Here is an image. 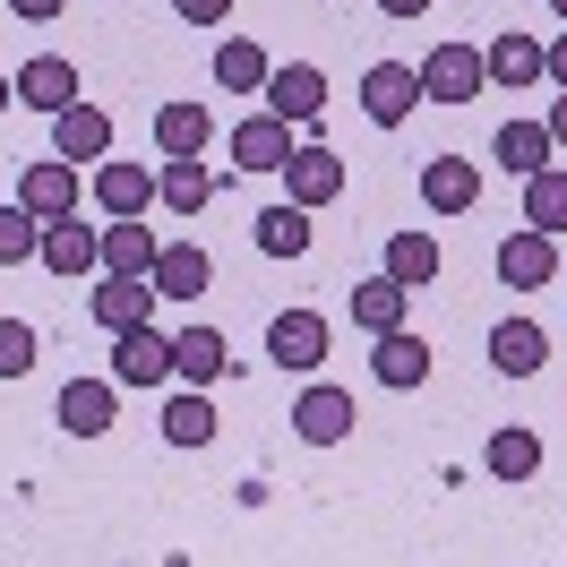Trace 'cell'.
Returning a JSON list of instances; mask_svg holds the SVG:
<instances>
[{"label": "cell", "instance_id": "6da1fadb", "mask_svg": "<svg viewBox=\"0 0 567 567\" xmlns=\"http://www.w3.org/2000/svg\"><path fill=\"white\" fill-rule=\"evenodd\" d=\"M491 86V70H482V43H439L422 61V95L430 104H473Z\"/></svg>", "mask_w": 567, "mask_h": 567}, {"label": "cell", "instance_id": "7a4b0ae2", "mask_svg": "<svg viewBox=\"0 0 567 567\" xmlns=\"http://www.w3.org/2000/svg\"><path fill=\"white\" fill-rule=\"evenodd\" d=\"M164 379H173V336L164 327L112 336V388H164Z\"/></svg>", "mask_w": 567, "mask_h": 567}, {"label": "cell", "instance_id": "3957f363", "mask_svg": "<svg viewBox=\"0 0 567 567\" xmlns=\"http://www.w3.org/2000/svg\"><path fill=\"white\" fill-rule=\"evenodd\" d=\"M155 301H164V292H155V276H104L86 310H95V327H104V336H130V327H155Z\"/></svg>", "mask_w": 567, "mask_h": 567}, {"label": "cell", "instance_id": "277c9868", "mask_svg": "<svg viewBox=\"0 0 567 567\" xmlns=\"http://www.w3.org/2000/svg\"><path fill=\"white\" fill-rule=\"evenodd\" d=\"M413 104H422V70H413V61H379V70L361 78V112H370L379 130H404Z\"/></svg>", "mask_w": 567, "mask_h": 567}, {"label": "cell", "instance_id": "5b68a950", "mask_svg": "<svg viewBox=\"0 0 567 567\" xmlns=\"http://www.w3.org/2000/svg\"><path fill=\"white\" fill-rule=\"evenodd\" d=\"M267 112H276L284 130H310L327 112V70H310V61H284L276 78H267Z\"/></svg>", "mask_w": 567, "mask_h": 567}, {"label": "cell", "instance_id": "8992f818", "mask_svg": "<svg viewBox=\"0 0 567 567\" xmlns=\"http://www.w3.org/2000/svg\"><path fill=\"white\" fill-rule=\"evenodd\" d=\"M52 155H61V164H104L112 155V112L104 104H70V112H52Z\"/></svg>", "mask_w": 567, "mask_h": 567}, {"label": "cell", "instance_id": "52a82bcc", "mask_svg": "<svg viewBox=\"0 0 567 567\" xmlns=\"http://www.w3.org/2000/svg\"><path fill=\"white\" fill-rule=\"evenodd\" d=\"M267 361H276V370H319L327 361V319L319 310H276V319H267Z\"/></svg>", "mask_w": 567, "mask_h": 567}, {"label": "cell", "instance_id": "ba28073f", "mask_svg": "<svg viewBox=\"0 0 567 567\" xmlns=\"http://www.w3.org/2000/svg\"><path fill=\"white\" fill-rule=\"evenodd\" d=\"M498 284H516V292H542V284H559V241L550 233H507L498 241Z\"/></svg>", "mask_w": 567, "mask_h": 567}, {"label": "cell", "instance_id": "9c48e42d", "mask_svg": "<svg viewBox=\"0 0 567 567\" xmlns=\"http://www.w3.org/2000/svg\"><path fill=\"white\" fill-rule=\"evenodd\" d=\"M336 189H344V155H336V146H292V164H284V198L319 215Z\"/></svg>", "mask_w": 567, "mask_h": 567}, {"label": "cell", "instance_id": "30bf717a", "mask_svg": "<svg viewBox=\"0 0 567 567\" xmlns=\"http://www.w3.org/2000/svg\"><path fill=\"white\" fill-rule=\"evenodd\" d=\"M52 276H104V233L95 224H78V215H61V224H43V249H35Z\"/></svg>", "mask_w": 567, "mask_h": 567}, {"label": "cell", "instance_id": "8fae6325", "mask_svg": "<svg viewBox=\"0 0 567 567\" xmlns=\"http://www.w3.org/2000/svg\"><path fill=\"white\" fill-rule=\"evenodd\" d=\"M18 207L43 215V224H61V215H78V173L61 164V155H43V164H27L18 173Z\"/></svg>", "mask_w": 567, "mask_h": 567}, {"label": "cell", "instance_id": "7c38bea8", "mask_svg": "<svg viewBox=\"0 0 567 567\" xmlns=\"http://www.w3.org/2000/svg\"><path fill=\"white\" fill-rule=\"evenodd\" d=\"M353 422H361V413H353V395H344V388H310L301 404H292V430H301L310 447H344Z\"/></svg>", "mask_w": 567, "mask_h": 567}, {"label": "cell", "instance_id": "4fadbf2b", "mask_svg": "<svg viewBox=\"0 0 567 567\" xmlns=\"http://www.w3.org/2000/svg\"><path fill=\"white\" fill-rule=\"evenodd\" d=\"M224 146H233V164H241V173H284V164H292V130H284L276 112H249Z\"/></svg>", "mask_w": 567, "mask_h": 567}, {"label": "cell", "instance_id": "5bb4252c", "mask_svg": "<svg viewBox=\"0 0 567 567\" xmlns=\"http://www.w3.org/2000/svg\"><path fill=\"white\" fill-rule=\"evenodd\" d=\"M155 146H164V164H198L215 146V112L207 104H164L155 112Z\"/></svg>", "mask_w": 567, "mask_h": 567}, {"label": "cell", "instance_id": "9a60e30c", "mask_svg": "<svg viewBox=\"0 0 567 567\" xmlns=\"http://www.w3.org/2000/svg\"><path fill=\"white\" fill-rule=\"evenodd\" d=\"M482 198V164H464V155H430L422 164V207L430 215H464Z\"/></svg>", "mask_w": 567, "mask_h": 567}, {"label": "cell", "instance_id": "2e32d148", "mask_svg": "<svg viewBox=\"0 0 567 567\" xmlns=\"http://www.w3.org/2000/svg\"><path fill=\"white\" fill-rule=\"evenodd\" d=\"M18 104L70 112V104H78V61H61V52H35V61L18 70Z\"/></svg>", "mask_w": 567, "mask_h": 567}, {"label": "cell", "instance_id": "e0dca14e", "mask_svg": "<svg viewBox=\"0 0 567 567\" xmlns=\"http://www.w3.org/2000/svg\"><path fill=\"white\" fill-rule=\"evenodd\" d=\"M542 361H550V336H542L533 319H498L491 327V370L498 379H533Z\"/></svg>", "mask_w": 567, "mask_h": 567}, {"label": "cell", "instance_id": "ac0fdd59", "mask_svg": "<svg viewBox=\"0 0 567 567\" xmlns=\"http://www.w3.org/2000/svg\"><path fill=\"white\" fill-rule=\"evenodd\" d=\"M550 155H559V146H550V130H542V121H507V130L491 138V164H498V173H516V181L550 173Z\"/></svg>", "mask_w": 567, "mask_h": 567}, {"label": "cell", "instance_id": "d6986e66", "mask_svg": "<svg viewBox=\"0 0 567 567\" xmlns=\"http://www.w3.org/2000/svg\"><path fill=\"white\" fill-rule=\"evenodd\" d=\"M207 276H215V258L198 241H164L155 249V292H164V301H198Z\"/></svg>", "mask_w": 567, "mask_h": 567}, {"label": "cell", "instance_id": "ffe728a7", "mask_svg": "<svg viewBox=\"0 0 567 567\" xmlns=\"http://www.w3.org/2000/svg\"><path fill=\"white\" fill-rule=\"evenodd\" d=\"M155 233H146V215H112L104 224V276H155Z\"/></svg>", "mask_w": 567, "mask_h": 567}, {"label": "cell", "instance_id": "44dd1931", "mask_svg": "<svg viewBox=\"0 0 567 567\" xmlns=\"http://www.w3.org/2000/svg\"><path fill=\"white\" fill-rule=\"evenodd\" d=\"M95 207L104 215H146L155 207V173H146V164H95Z\"/></svg>", "mask_w": 567, "mask_h": 567}, {"label": "cell", "instance_id": "7402d4cb", "mask_svg": "<svg viewBox=\"0 0 567 567\" xmlns=\"http://www.w3.org/2000/svg\"><path fill=\"white\" fill-rule=\"evenodd\" d=\"M370 379H379V388H422V379H430V344L413 336V327L379 336V353H370Z\"/></svg>", "mask_w": 567, "mask_h": 567}, {"label": "cell", "instance_id": "603a6c76", "mask_svg": "<svg viewBox=\"0 0 567 567\" xmlns=\"http://www.w3.org/2000/svg\"><path fill=\"white\" fill-rule=\"evenodd\" d=\"M112 379H70V388H61V430H70V439H104L112 430Z\"/></svg>", "mask_w": 567, "mask_h": 567}, {"label": "cell", "instance_id": "cb8c5ba5", "mask_svg": "<svg viewBox=\"0 0 567 567\" xmlns=\"http://www.w3.org/2000/svg\"><path fill=\"white\" fill-rule=\"evenodd\" d=\"M482 464H491V482H533V473H542V439H533L525 422H507V430H491Z\"/></svg>", "mask_w": 567, "mask_h": 567}, {"label": "cell", "instance_id": "d4e9b609", "mask_svg": "<svg viewBox=\"0 0 567 567\" xmlns=\"http://www.w3.org/2000/svg\"><path fill=\"white\" fill-rule=\"evenodd\" d=\"M173 379H189V388H215V379H224V336H215V327H181L173 336Z\"/></svg>", "mask_w": 567, "mask_h": 567}, {"label": "cell", "instance_id": "484cf974", "mask_svg": "<svg viewBox=\"0 0 567 567\" xmlns=\"http://www.w3.org/2000/svg\"><path fill=\"white\" fill-rule=\"evenodd\" d=\"M482 70H491V86H542V35H498Z\"/></svg>", "mask_w": 567, "mask_h": 567}, {"label": "cell", "instance_id": "4316f807", "mask_svg": "<svg viewBox=\"0 0 567 567\" xmlns=\"http://www.w3.org/2000/svg\"><path fill=\"white\" fill-rule=\"evenodd\" d=\"M267 78H276V61H267L249 35H233L215 52V86H233V95H267Z\"/></svg>", "mask_w": 567, "mask_h": 567}, {"label": "cell", "instance_id": "83f0119b", "mask_svg": "<svg viewBox=\"0 0 567 567\" xmlns=\"http://www.w3.org/2000/svg\"><path fill=\"white\" fill-rule=\"evenodd\" d=\"M404 301H413V292H404V284H353V327H370V336H395V327H404Z\"/></svg>", "mask_w": 567, "mask_h": 567}, {"label": "cell", "instance_id": "f1b7e54d", "mask_svg": "<svg viewBox=\"0 0 567 567\" xmlns=\"http://www.w3.org/2000/svg\"><path fill=\"white\" fill-rule=\"evenodd\" d=\"M164 439H173V447H207L215 439V395L207 388L173 395V404H164Z\"/></svg>", "mask_w": 567, "mask_h": 567}, {"label": "cell", "instance_id": "f546056e", "mask_svg": "<svg viewBox=\"0 0 567 567\" xmlns=\"http://www.w3.org/2000/svg\"><path fill=\"white\" fill-rule=\"evenodd\" d=\"M525 224H533V233H550V241L567 233V173H559V164L525 181Z\"/></svg>", "mask_w": 567, "mask_h": 567}, {"label": "cell", "instance_id": "4dcf8cb0", "mask_svg": "<svg viewBox=\"0 0 567 567\" xmlns=\"http://www.w3.org/2000/svg\"><path fill=\"white\" fill-rule=\"evenodd\" d=\"M430 276H439V241H430V233H395V241H388V284L422 292Z\"/></svg>", "mask_w": 567, "mask_h": 567}, {"label": "cell", "instance_id": "1f68e13d", "mask_svg": "<svg viewBox=\"0 0 567 567\" xmlns=\"http://www.w3.org/2000/svg\"><path fill=\"white\" fill-rule=\"evenodd\" d=\"M207 198H215L207 164H164V173H155V207H173V215H198Z\"/></svg>", "mask_w": 567, "mask_h": 567}, {"label": "cell", "instance_id": "d6a6232c", "mask_svg": "<svg viewBox=\"0 0 567 567\" xmlns=\"http://www.w3.org/2000/svg\"><path fill=\"white\" fill-rule=\"evenodd\" d=\"M258 249H267V258H301V249H310V207H292V198L267 207L258 215Z\"/></svg>", "mask_w": 567, "mask_h": 567}, {"label": "cell", "instance_id": "836d02e7", "mask_svg": "<svg viewBox=\"0 0 567 567\" xmlns=\"http://www.w3.org/2000/svg\"><path fill=\"white\" fill-rule=\"evenodd\" d=\"M35 249H43V215L0 207V267H18V258H35Z\"/></svg>", "mask_w": 567, "mask_h": 567}, {"label": "cell", "instance_id": "e575fe53", "mask_svg": "<svg viewBox=\"0 0 567 567\" xmlns=\"http://www.w3.org/2000/svg\"><path fill=\"white\" fill-rule=\"evenodd\" d=\"M27 370H35V327L0 319V379H27Z\"/></svg>", "mask_w": 567, "mask_h": 567}, {"label": "cell", "instance_id": "d590c367", "mask_svg": "<svg viewBox=\"0 0 567 567\" xmlns=\"http://www.w3.org/2000/svg\"><path fill=\"white\" fill-rule=\"evenodd\" d=\"M173 18H189V27H215V18H233V0H173Z\"/></svg>", "mask_w": 567, "mask_h": 567}, {"label": "cell", "instance_id": "8d00e7d4", "mask_svg": "<svg viewBox=\"0 0 567 567\" xmlns=\"http://www.w3.org/2000/svg\"><path fill=\"white\" fill-rule=\"evenodd\" d=\"M542 78L567 95V27H559V43H542Z\"/></svg>", "mask_w": 567, "mask_h": 567}, {"label": "cell", "instance_id": "74e56055", "mask_svg": "<svg viewBox=\"0 0 567 567\" xmlns=\"http://www.w3.org/2000/svg\"><path fill=\"white\" fill-rule=\"evenodd\" d=\"M61 9H70V0H9V18H35V27H43V18H61Z\"/></svg>", "mask_w": 567, "mask_h": 567}, {"label": "cell", "instance_id": "f35d334b", "mask_svg": "<svg viewBox=\"0 0 567 567\" xmlns=\"http://www.w3.org/2000/svg\"><path fill=\"white\" fill-rule=\"evenodd\" d=\"M388 18H422V9H439V0H379Z\"/></svg>", "mask_w": 567, "mask_h": 567}, {"label": "cell", "instance_id": "ab89813d", "mask_svg": "<svg viewBox=\"0 0 567 567\" xmlns=\"http://www.w3.org/2000/svg\"><path fill=\"white\" fill-rule=\"evenodd\" d=\"M542 130H550V146H567V95H559V112H550Z\"/></svg>", "mask_w": 567, "mask_h": 567}, {"label": "cell", "instance_id": "60d3db41", "mask_svg": "<svg viewBox=\"0 0 567 567\" xmlns=\"http://www.w3.org/2000/svg\"><path fill=\"white\" fill-rule=\"evenodd\" d=\"M9 104H18V78H0V112H9Z\"/></svg>", "mask_w": 567, "mask_h": 567}, {"label": "cell", "instance_id": "b9f144b4", "mask_svg": "<svg viewBox=\"0 0 567 567\" xmlns=\"http://www.w3.org/2000/svg\"><path fill=\"white\" fill-rule=\"evenodd\" d=\"M550 9H559V27H567V0H550Z\"/></svg>", "mask_w": 567, "mask_h": 567}]
</instances>
